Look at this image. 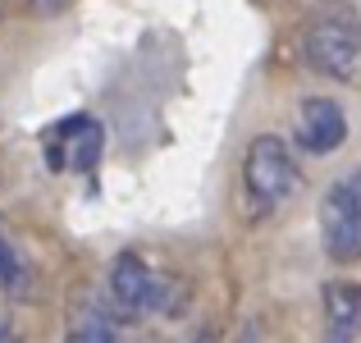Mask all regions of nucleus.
I'll list each match as a JSON object with an SVG mask.
<instances>
[{
	"label": "nucleus",
	"instance_id": "f257e3e1",
	"mask_svg": "<svg viewBox=\"0 0 361 343\" xmlns=\"http://www.w3.org/2000/svg\"><path fill=\"white\" fill-rule=\"evenodd\" d=\"M298 183H302V174H298V160H293L288 142L274 138V133H261L243 156V188L256 202V211H274L279 202H288L298 193Z\"/></svg>",
	"mask_w": 361,
	"mask_h": 343
},
{
	"label": "nucleus",
	"instance_id": "f03ea898",
	"mask_svg": "<svg viewBox=\"0 0 361 343\" xmlns=\"http://www.w3.org/2000/svg\"><path fill=\"white\" fill-rule=\"evenodd\" d=\"M302 55L316 73L334 83H361V28L338 14L311 18L302 32Z\"/></svg>",
	"mask_w": 361,
	"mask_h": 343
},
{
	"label": "nucleus",
	"instance_id": "7ed1b4c3",
	"mask_svg": "<svg viewBox=\"0 0 361 343\" xmlns=\"http://www.w3.org/2000/svg\"><path fill=\"white\" fill-rule=\"evenodd\" d=\"M320 243H325L329 261L338 265L361 261V169L329 183L325 202H320Z\"/></svg>",
	"mask_w": 361,
	"mask_h": 343
},
{
	"label": "nucleus",
	"instance_id": "20e7f679",
	"mask_svg": "<svg viewBox=\"0 0 361 343\" xmlns=\"http://www.w3.org/2000/svg\"><path fill=\"white\" fill-rule=\"evenodd\" d=\"M110 293L123 311H165V316H178L188 293H174V279L156 275L142 256L123 252L110 265Z\"/></svg>",
	"mask_w": 361,
	"mask_h": 343
},
{
	"label": "nucleus",
	"instance_id": "39448f33",
	"mask_svg": "<svg viewBox=\"0 0 361 343\" xmlns=\"http://www.w3.org/2000/svg\"><path fill=\"white\" fill-rule=\"evenodd\" d=\"M42 147H46V165L51 169H92L101 160L106 133H101V124L92 114H69V119L46 128Z\"/></svg>",
	"mask_w": 361,
	"mask_h": 343
},
{
	"label": "nucleus",
	"instance_id": "423d86ee",
	"mask_svg": "<svg viewBox=\"0 0 361 343\" xmlns=\"http://www.w3.org/2000/svg\"><path fill=\"white\" fill-rule=\"evenodd\" d=\"M298 142L311 156H329L348 142V114L334 97H307L298 106Z\"/></svg>",
	"mask_w": 361,
	"mask_h": 343
},
{
	"label": "nucleus",
	"instance_id": "0eeeda50",
	"mask_svg": "<svg viewBox=\"0 0 361 343\" xmlns=\"http://www.w3.org/2000/svg\"><path fill=\"white\" fill-rule=\"evenodd\" d=\"M325 320H329V343H353L357 335V320H361V289H343V284H334V289L325 293Z\"/></svg>",
	"mask_w": 361,
	"mask_h": 343
},
{
	"label": "nucleus",
	"instance_id": "6e6552de",
	"mask_svg": "<svg viewBox=\"0 0 361 343\" xmlns=\"http://www.w3.org/2000/svg\"><path fill=\"white\" fill-rule=\"evenodd\" d=\"M0 289L5 293H27V270L18 261V252L0 238Z\"/></svg>",
	"mask_w": 361,
	"mask_h": 343
},
{
	"label": "nucleus",
	"instance_id": "1a4fd4ad",
	"mask_svg": "<svg viewBox=\"0 0 361 343\" xmlns=\"http://www.w3.org/2000/svg\"><path fill=\"white\" fill-rule=\"evenodd\" d=\"M64 343H115V330L106 320H87V325H78Z\"/></svg>",
	"mask_w": 361,
	"mask_h": 343
},
{
	"label": "nucleus",
	"instance_id": "9d476101",
	"mask_svg": "<svg viewBox=\"0 0 361 343\" xmlns=\"http://www.w3.org/2000/svg\"><path fill=\"white\" fill-rule=\"evenodd\" d=\"M238 343H261V325H256V320H243V330H238Z\"/></svg>",
	"mask_w": 361,
	"mask_h": 343
},
{
	"label": "nucleus",
	"instance_id": "9b49d317",
	"mask_svg": "<svg viewBox=\"0 0 361 343\" xmlns=\"http://www.w3.org/2000/svg\"><path fill=\"white\" fill-rule=\"evenodd\" d=\"M115 343H165L156 335H142V330H133V335H115Z\"/></svg>",
	"mask_w": 361,
	"mask_h": 343
},
{
	"label": "nucleus",
	"instance_id": "f8f14e48",
	"mask_svg": "<svg viewBox=\"0 0 361 343\" xmlns=\"http://www.w3.org/2000/svg\"><path fill=\"white\" fill-rule=\"evenodd\" d=\"M64 5H73V0H32V9H42V14H60Z\"/></svg>",
	"mask_w": 361,
	"mask_h": 343
},
{
	"label": "nucleus",
	"instance_id": "ddd939ff",
	"mask_svg": "<svg viewBox=\"0 0 361 343\" xmlns=\"http://www.w3.org/2000/svg\"><path fill=\"white\" fill-rule=\"evenodd\" d=\"M192 343H220V335H215V330L206 325V330H197V335H192Z\"/></svg>",
	"mask_w": 361,
	"mask_h": 343
},
{
	"label": "nucleus",
	"instance_id": "4468645a",
	"mask_svg": "<svg viewBox=\"0 0 361 343\" xmlns=\"http://www.w3.org/2000/svg\"><path fill=\"white\" fill-rule=\"evenodd\" d=\"M0 343H18V335H14L9 325H0Z\"/></svg>",
	"mask_w": 361,
	"mask_h": 343
}]
</instances>
